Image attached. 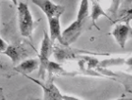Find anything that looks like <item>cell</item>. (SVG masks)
I'll list each match as a JSON object with an SVG mask.
<instances>
[{
  "label": "cell",
  "mask_w": 132,
  "mask_h": 100,
  "mask_svg": "<svg viewBox=\"0 0 132 100\" xmlns=\"http://www.w3.org/2000/svg\"><path fill=\"white\" fill-rule=\"evenodd\" d=\"M111 35L122 48L126 47L127 41L132 39V27L130 23H117L111 31Z\"/></svg>",
  "instance_id": "cell-3"
},
{
  "label": "cell",
  "mask_w": 132,
  "mask_h": 100,
  "mask_svg": "<svg viewBox=\"0 0 132 100\" xmlns=\"http://www.w3.org/2000/svg\"><path fill=\"white\" fill-rule=\"evenodd\" d=\"M116 100H126L124 97H121V98H118V99H116Z\"/></svg>",
  "instance_id": "cell-20"
},
{
  "label": "cell",
  "mask_w": 132,
  "mask_h": 100,
  "mask_svg": "<svg viewBox=\"0 0 132 100\" xmlns=\"http://www.w3.org/2000/svg\"><path fill=\"white\" fill-rule=\"evenodd\" d=\"M53 44L50 40L49 34L46 31H44V38L42 41L41 49L39 54V77L43 79H45V73H46L47 65L49 63V58L51 54H53Z\"/></svg>",
  "instance_id": "cell-2"
},
{
  "label": "cell",
  "mask_w": 132,
  "mask_h": 100,
  "mask_svg": "<svg viewBox=\"0 0 132 100\" xmlns=\"http://www.w3.org/2000/svg\"><path fill=\"white\" fill-rule=\"evenodd\" d=\"M26 77L42 87V89L44 91V100H63L62 95L61 94L60 90L58 89V87L56 86L51 79L46 80L44 83H43L35 78H30L29 76H26Z\"/></svg>",
  "instance_id": "cell-6"
},
{
  "label": "cell",
  "mask_w": 132,
  "mask_h": 100,
  "mask_svg": "<svg viewBox=\"0 0 132 100\" xmlns=\"http://www.w3.org/2000/svg\"><path fill=\"white\" fill-rule=\"evenodd\" d=\"M47 20H48V26H49V37L51 42L54 44V42L58 40L61 44V32L60 17H52V18H49Z\"/></svg>",
  "instance_id": "cell-9"
},
{
  "label": "cell",
  "mask_w": 132,
  "mask_h": 100,
  "mask_svg": "<svg viewBox=\"0 0 132 100\" xmlns=\"http://www.w3.org/2000/svg\"><path fill=\"white\" fill-rule=\"evenodd\" d=\"M28 100H40V99H37V98H29Z\"/></svg>",
  "instance_id": "cell-19"
},
{
  "label": "cell",
  "mask_w": 132,
  "mask_h": 100,
  "mask_svg": "<svg viewBox=\"0 0 132 100\" xmlns=\"http://www.w3.org/2000/svg\"><path fill=\"white\" fill-rule=\"evenodd\" d=\"M120 4H121V0H111L109 11L112 14L113 16L116 15V12L118 11V8H119V6H120Z\"/></svg>",
  "instance_id": "cell-14"
},
{
  "label": "cell",
  "mask_w": 132,
  "mask_h": 100,
  "mask_svg": "<svg viewBox=\"0 0 132 100\" xmlns=\"http://www.w3.org/2000/svg\"><path fill=\"white\" fill-rule=\"evenodd\" d=\"M31 2L41 9L42 11L45 14L47 19L52 17H61L65 11V7L62 5H57L51 0H30Z\"/></svg>",
  "instance_id": "cell-4"
},
{
  "label": "cell",
  "mask_w": 132,
  "mask_h": 100,
  "mask_svg": "<svg viewBox=\"0 0 132 100\" xmlns=\"http://www.w3.org/2000/svg\"><path fill=\"white\" fill-rule=\"evenodd\" d=\"M7 46H8V45H7L5 41L0 37V53L4 52L6 50V48H7Z\"/></svg>",
  "instance_id": "cell-16"
},
{
  "label": "cell",
  "mask_w": 132,
  "mask_h": 100,
  "mask_svg": "<svg viewBox=\"0 0 132 100\" xmlns=\"http://www.w3.org/2000/svg\"><path fill=\"white\" fill-rule=\"evenodd\" d=\"M11 1L13 3L14 5H18V0H11Z\"/></svg>",
  "instance_id": "cell-18"
},
{
  "label": "cell",
  "mask_w": 132,
  "mask_h": 100,
  "mask_svg": "<svg viewBox=\"0 0 132 100\" xmlns=\"http://www.w3.org/2000/svg\"><path fill=\"white\" fill-rule=\"evenodd\" d=\"M9 73H11L10 66L8 63H6L0 59V75L1 76H8Z\"/></svg>",
  "instance_id": "cell-15"
},
{
  "label": "cell",
  "mask_w": 132,
  "mask_h": 100,
  "mask_svg": "<svg viewBox=\"0 0 132 100\" xmlns=\"http://www.w3.org/2000/svg\"><path fill=\"white\" fill-rule=\"evenodd\" d=\"M101 67H108L113 66V65H127L128 67V70L132 71V57L130 58H115V59H109V60H104L101 62H99Z\"/></svg>",
  "instance_id": "cell-11"
},
{
  "label": "cell",
  "mask_w": 132,
  "mask_h": 100,
  "mask_svg": "<svg viewBox=\"0 0 132 100\" xmlns=\"http://www.w3.org/2000/svg\"><path fill=\"white\" fill-rule=\"evenodd\" d=\"M17 16H18V25H19V30L21 35L26 38H31L33 29H34V20L27 3H18Z\"/></svg>",
  "instance_id": "cell-1"
},
{
  "label": "cell",
  "mask_w": 132,
  "mask_h": 100,
  "mask_svg": "<svg viewBox=\"0 0 132 100\" xmlns=\"http://www.w3.org/2000/svg\"><path fill=\"white\" fill-rule=\"evenodd\" d=\"M113 24L117 23H130L132 21V0H124L120 4L116 12Z\"/></svg>",
  "instance_id": "cell-7"
},
{
  "label": "cell",
  "mask_w": 132,
  "mask_h": 100,
  "mask_svg": "<svg viewBox=\"0 0 132 100\" xmlns=\"http://www.w3.org/2000/svg\"><path fill=\"white\" fill-rule=\"evenodd\" d=\"M39 65H40V62L38 59H28L19 63L17 66H14L13 71L28 76V74H31L33 71L39 69Z\"/></svg>",
  "instance_id": "cell-8"
},
{
  "label": "cell",
  "mask_w": 132,
  "mask_h": 100,
  "mask_svg": "<svg viewBox=\"0 0 132 100\" xmlns=\"http://www.w3.org/2000/svg\"><path fill=\"white\" fill-rule=\"evenodd\" d=\"M82 22H78L76 20L68 28H65L61 33V45H64V46H69L73 43L76 42L82 32Z\"/></svg>",
  "instance_id": "cell-5"
},
{
  "label": "cell",
  "mask_w": 132,
  "mask_h": 100,
  "mask_svg": "<svg viewBox=\"0 0 132 100\" xmlns=\"http://www.w3.org/2000/svg\"><path fill=\"white\" fill-rule=\"evenodd\" d=\"M90 1L89 0H81L78 9V12H77V21L78 22H82L89 16L90 13V5H89Z\"/></svg>",
  "instance_id": "cell-13"
},
{
  "label": "cell",
  "mask_w": 132,
  "mask_h": 100,
  "mask_svg": "<svg viewBox=\"0 0 132 100\" xmlns=\"http://www.w3.org/2000/svg\"><path fill=\"white\" fill-rule=\"evenodd\" d=\"M62 99L63 100H82V99H80V98L71 96V95H62Z\"/></svg>",
  "instance_id": "cell-17"
},
{
  "label": "cell",
  "mask_w": 132,
  "mask_h": 100,
  "mask_svg": "<svg viewBox=\"0 0 132 100\" xmlns=\"http://www.w3.org/2000/svg\"><path fill=\"white\" fill-rule=\"evenodd\" d=\"M89 1H91V2L93 3V2H94V0H89Z\"/></svg>",
  "instance_id": "cell-21"
},
{
  "label": "cell",
  "mask_w": 132,
  "mask_h": 100,
  "mask_svg": "<svg viewBox=\"0 0 132 100\" xmlns=\"http://www.w3.org/2000/svg\"><path fill=\"white\" fill-rule=\"evenodd\" d=\"M93 5H92V9H91V20H92V23H93V25L97 28V29H100L98 28V26L96 25V21L100 18L101 16H105L107 17L109 20H111L109 15H108L106 12L104 11V10L102 9V7L100 6L98 2H96L95 0H94V2L92 3Z\"/></svg>",
  "instance_id": "cell-10"
},
{
  "label": "cell",
  "mask_w": 132,
  "mask_h": 100,
  "mask_svg": "<svg viewBox=\"0 0 132 100\" xmlns=\"http://www.w3.org/2000/svg\"><path fill=\"white\" fill-rule=\"evenodd\" d=\"M3 53H4L6 56H8L9 58L11 59L12 64L15 65V64L20 61L21 57H22L23 50L20 49V48L17 47V46H14V45H8L7 48H6V50Z\"/></svg>",
  "instance_id": "cell-12"
}]
</instances>
